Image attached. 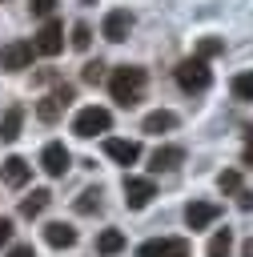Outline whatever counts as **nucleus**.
I'll use <instances>...</instances> for the list:
<instances>
[{
    "instance_id": "obj_1",
    "label": "nucleus",
    "mask_w": 253,
    "mask_h": 257,
    "mask_svg": "<svg viewBox=\"0 0 253 257\" xmlns=\"http://www.w3.org/2000/svg\"><path fill=\"white\" fill-rule=\"evenodd\" d=\"M145 84H149V72H145L141 64H120V68L108 76V92H112V100L124 104V108L145 96Z\"/></svg>"
},
{
    "instance_id": "obj_2",
    "label": "nucleus",
    "mask_w": 253,
    "mask_h": 257,
    "mask_svg": "<svg viewBox=\"0 0 253 257\" xmlns=\"http://www.w3.org/2000/svg\"><path fill=\"white\" fill-rule=\"evenodd\" d=\"M173 76H177V84H181L185 92H205V88L213 84V72H209V60H205V56H189V60H181Z\"/></svg>"
},
{
    "instance_id": "obj_3",
    "label": "nucleus",
    "mask_w": 253,
    "mask_h": 257,
    "mask_svg": "<svg viewBox=\"0 0 253 257\" xmlns=\"http://www.w3.org/2000/svg\"><path fill=\"white\" fill-rule=\"evenodd\" d=\"M112 128V112L108 108H100V104H88V108H80L76 116H72V133L76 137H96V133H108Z\"/></svg>"
},
{
    "instance_id": "obj_4",
    "label": "nucleus",
    "mask_w": 253,
    "mask_h": 257,
    "mask_svg": "<svg viewBox=\"0 0 253 257\" xmlns=\"http://www.w3.org/2000/svg\"><path fill=\"white\" fill-rule=\"evenodd\" d=\"M32 52H36V44H32V40H12V44H4V48H0V68L20 72V68H28V64H32Z\"/></svg>"
},
{
    "instance_id": "obj_5",
    "label": "nucleus",
    "mask_w": 253,
    "mask_h": 257,
    "mask_svg": "<svg viewBox=\"0 0 253 257\" xmlns=\"http://www.w3.org/2000/svg\"><path fill=\"white\" fill-rule=\"evenodd\" d=\"M137 257H189V241L185 237H157V241H145L137 249Z\"/></svg>"
},
{
    "instance_id": "obj_6",
    "label": "nucleus",
    "mask_w": 253,
    "mask_h": 257,
    "mask_svg": "<svg viewBox=\"0 0 253 257\" xmlns=\"http://www.w3.org/2000/svg\"><path fill=\"white\" fill-rule=\"evenodd\" d=\"M32 44H36V52H40V56H56V52L64 48V24H60V20H44Z\"/></svg>"
},
{
    "instance_id": "obj_7",
    "label": "nucleus",
    "mask_w": 253,
    "mask_h": 257,
    "mask_svg": "<svg viewBox=\"0 0 253 257\" xmlns=\"http://www.w3.org/2000/svg\"><path fill=\"white\" fill-rule=\"evenodd\" d=\"M153 197H157V185L149 177H124V205L129 209H149Z\"/></svg>"
},
{
    "instance_id": "obj_8",
    "label": "nucleus",
    "mask_w": 253,
    "mask_h": 257,
    "mask_svg": "<svg viewBox=\"0 0 253 257\" xmlns=\"http://www.w3.org/2000/svg\"><path fill=\"white\" fill-rule=\"evenodd\" d=\"M221 217V205L217 201H189L185 205V225L197 233V229H209L213 221Z\"/></svg>"
},
{
    "instance_id": "obj_9",
    "label": "nucleus",
    "mask_w": 253,
    "mask_h": 257,
    "mask_svg": "<svg viewBox=\"0 0 253 257\" xmlns=\"http://www.w3.org/2000/svg\"><path fill=\"white\" fill-rule=\"evenodd\" d=\"M72 165V153L60 145V141H52V145H44V153H40V169L48 173V177H64V169Z\"/></svg>"
},
{
    "instance_id": "obj_10",
    "label": "nucleus",
    "mask_w": 253,
    "mask_h": 257,
    "mask_svg": "<svg viewBox=\"0 0 253 257\" xmlns=\"http://www.w3.org/2000/svg\"><path fill=\"white\" fill-rule=\"evenodd\" d=\"M104 40H112V44H120V40H129V32H133V16L124 12V8H112L108 16H104Z\"/></svg>"
},
{
    "instance_id": "obj_11",
    "label": "nucleus",
    "mask_w": 253,
    "mask_h": 257,
    "mask_svg": "<svg viewBox=\"0 0 253 257\" xmlns=\"http://www.w3.org/2000/svg\"><path fill=\"white\" fill-rule=\"evenodd\" d=\"M28 173H32V165H28L24 157H4V161H0V177H4V185H12V189H24V185H28Z\"/></svg>"
},
{
    "instance_id": "obj_12",
    "label": "nucleus",
    "mask_w": 253,
    "mask_h": 257,
    "mask_svg": "<svg viewBox=\"0 0 253 257\" xmlns=\"http://www.w3.org/2000/svg\"><path fill=\"white\" fill-rule=\"evenodd\" d=\"M104 153H108L116 165H133V161L141 157V145H137V141H120V137H108V141H104Z\"/></svg>"
},
{
    "instance_id": "obj_13",
    "label": "nucleus",
    "mask_w": 253,
    "mask_h": 257,
    "mask_svg": "<svg viewBox=\"0 0 253 257\" xmlns=\"http://www.w3.org/2000/svg\"><path fill=\"white\" fill-rule=\"evenodd\" d=\"M44 241H48L52 249H72V245H76V229L64 225V221H48V225H44Z\"/></svg>"
},
{
    "instance_id": "obj_14",
    "label": "nucleus",
    "mask_w": 253,
    "mask_h": 257,
    "mask_svg": "<svg viewBox=\"0 0 253 257\" xmlns=\"http://www.w3.org/2000/svg\"><path fill=\"white\" fill-rule=\"evenodd\" d=\"M181 161H185V149H177V145H161V149L153 153V165H149V169H153V173H173Z\"/></svg>"
},
{
    "instance_id": "obj_15",
    "label": "nucleus",
    "mask_w": 253,
    "mask_h": 257,
    "mask_svg": "<svg viewBox=\"0 0 253 257\" xmlns=\"http://www.w3.org/2000/svg\"><path fill=\"white\" fill-rule=\"evenodd\" d=\"M20 124H24V108H20V104L4 108V112H0V141H16V137H20Z\"/></svg>"
},
{
    "instance_id": "obj_16",
    "label": "nucleus",
    "mask_w": 253,
    "mask_h": 257,
    "mask_svg": "<svg viewBox=\"0 0 253 257\" xmlns=\"http://www.w3.org/2000/svg\"><path fill=\"white\" fill-rule=\"evenodd\" d=\"M145 133H153V137H161V133H169V128H177V112H169V108H157V112H149L145 116V124H141Z\"/></svg>"
},
{
    "instance_id": "obj_17",
    "label": "nucleus",
    "mask_w": 253,
    "mask_h": 257,
    "mask_svg": "<svg viewBox=\"0 0 253 257\" xmlns=\"http://www.w3.org/2000/svg\"><path fill=\"white\" fill-rule=\"evenodd\" d=\"M48 201H52V193H48V189H32V193L20 201V213H24V217H40V213L48 209Z\"/></svg>"
},
{
    "instance_id": "obj_18",
    "label": "nucleus",
    "mask_w": 253,
    "mask_h": 257,
    "mask_svg": "<svg viewBox=\"0 0 253 257\" xmlns=\"http://www.w3.org/2000/svg\"><path fill=\"white\" fill-rule=\"evenodd\" d=\"M229 249H233V229H217V233L209 237L205 257H229Z\"/></svg>"
},
{
    "instance_id": "obj_19",
    "label": "nucleus",
    "mask_w": 253,
    "mask_h": 257,
    "mask_svg": "<svg viewBox=\"0 0 253 257\" xmlns=\"http://www.w3.org/2000/svg\"><path fill=\"white\" fill-rule=\"evenodd\" d=\"M120 249H124V233H120V229H104V233L96 237V253L108 257V253H120Z\"/></svg>"
},
{
    "instance_id": "obj_20",
    "label": "nucleus",
    "mask_w": 253,
    "mask_h": 257,
    "mask_svg": "<svg viewBox=\"0 0 253 257\" xmlns=\"http://www.w3.org/2000/svg\"><path fill=\"white\" fill-rule=\"evenodd\" d=\"M76 213H100V189H84L76 197Z\"/></svg>"
},
{
    "instance_id": "obj_21",
    "label": "nucleus",
    "mask_w": 253,
    "mask_h": 257,
    "mask_svg": "<svg viewBox=\"0 0 253 257\" xmlns=\"http://www.w3.org/2000/svg\"><path fill=\"white\" fill-rule=\"evenodd\" d=\"M233 96L237 100H253V72H237L233 76Z\"/></svg>"
},
{
    "instance_id": "obj_22",
    "label": "nucleus",
    "mask_w": 253,
    "mask_h": 257,
    "mask_svg": "<svg viewBox=\"0 0 253 257\" xmlns=\"http://www.w3.org/2000/svg\"><path fill=\"white\" fill-rule=\"evenodd\" d=\"M60 108H64V104H60V100H56V96H44V100H40V104H36V116H40V120H48V124H52V120H56V116H60Z\"/></svg>"
},
{
    "instance_id": "obj_23",
    "label": "nucleus",
    "mask_w": 253,
    "mask_h": 257,
    "mask_svg": "<svg viewBox=\"0 0 253 257\" xmlns=\"http://www.w3.org/2000/svg\"><path fill=\"white\" fill-rule=\"evenodd\" d=\"M217 189H221V193H237V189H241V173H237V169L217 173Z\"/></svg>"
},
{
    "instance_id": "obj_24",
    "label": "nucleus",
    "mask_w": 253,
    "mask_h": 257,
    "mask_svg": "<svg viewBox=\"0 0 253 257\" xmlns=\"http://www.w3.org/2000/svg\"><path fill=\"white\" fill-rule=\"evenodd\" d=\"M88 44H92V28H88V24H72V48L84 52Z\"/></svg>"
},
{
    "instance_id": "obj_25",
    "label": "nucleus",
    "mask_w": 253,
    "mask_h": 257,
    "mask_svg": "<svg viewBox=\"0 0 253 257\" xmlns=\"http://www.w3.org/2000/svg\"><path fill=\"white\" fill-rule=\"evenodd\" d=\"M221 52H225V40H217V36H205V40L197 44V56H205V60H209V56H221Z\"/></svg>"
},
{
    "instance_id": "obj_26",
    "label": "nucleus",
    "mask_w": 253,
    "mask_h": 257,
    "mask_svg": "<svg viewBox=\"0 0 253 257\" xmlns=\"http://www.w3.org/2000/svg\"><path fill=\"white\" fill-rule=\"evenodd\" d=\"M100 76H104V64H100V60H88V64L80 68V80H88V84H96Z\"/></svg>"
},
{
    "instance_id": "obj_27",
    "label": "nucleus",
    "mask_w": 253,
    "mask_h": 257,
    "mask_svg": "<svg viewBox=\"0 0 253 257\" xmlns=\"http://www.w3.org/2000/svg\"><path fill=\"white\" fill-rule=\"evenodd\" d=\"M28 8H32V16H52V8H56V0H28Z\"/></svg>"
},
{
    "instance_id": "obj_28",
    "label": "nucleus",
    "mask_w": 253,
    "mask_h": 257,
    "mask_svg": "<svg viewBox=\"0 0 253 257\" xmlns=\"http://www.w3.org/2000/svg\"><path fill=\"white\" fill-rule=\"evenodd\" d=\"M237 209H245V213L253 209V193L249 189H237Z\"/></svg>"
},
{
    "instance_id": "obj_29",
    "label": "nucleus",
    "mask_w": 253,
    "mask_h": 257,
    "mask_svg": "<svg viewBox=\"0 0 253 257\" xmlns=\"http://www.w3.org/2000/svg\"><path fill=\"white\" fill-rule=\"evenodd\" d=\"M52 96H56V100H60V104H68V100H72V84H60V88H56V92H52Z\"/></svg>"
},
{
    "instance_id": "obj_30",
    "label": "nucleus",
    "mask_w": 253,
    "mask_h": 257,
    "mask_svg": "<svg viewBox=\"0 0 253 257\" xmlns=\"http://www.w3.org/2000/svg\"><path fill=\"white\" fill-rule=\"evenodd\" d=\"M8 257H36V253H32V245H12Z\"/></svg>"
},
{
    "instance_id": "obj_31",
    "label": "nucleus",
    "mask_w": 253,
    "mask_h": 257,
    "mask_svg": "<svg viewBox=\"0 0 253 257\" xmlns=\"http://www.w3.org/2000/svg\"><path fill=\"white\" fill-rule=\"evenodd\" d=\"M8 237H12V221L0 217V245H8Z\"/></svg>"
},
{
    "instance_id": "obj_32",
    "label": "nucleus",
    "mask_w": 253,
    "mask_h": 257,
    "mask_svg": "<svg viewBox=\"0 0 253 257\" xmlns=\"http://www.w3.org/2000/svg\"><path fill=\"white\" fill-rule=\"evenodd\" d=\"M245 165H253V128L245 133Z\"/></svg>"
},
{
    "instance_id": "obj_33",
    "label": "nucleus",
    "mask_w": 253,
    "mask_h": 257,
    "mask_svg": "<svg viewBox=\"0 0 253 257\" xmlns=\"http://www.w3.org/2000/svg\"><path fill=\"white\" fill-rule=\"evenodd\" d=\"M241 257H253V237H249V241L241 245Z\"/></svg>"
}]
</instances>
